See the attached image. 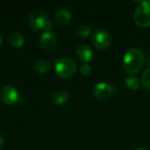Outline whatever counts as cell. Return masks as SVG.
I'll use <instances>...</instances> for the list:
<instances>
[{
    "mask_svg": "<svg viewBox=\"0 0 150 150\" xmlns=\"http://www.w3.org/2000/svg\"><path fill=\"white\" fill-rule=\"evenodd\" d=\"M145 54L143 51L137 47L130 48L123 57V68L127 73L134 75L138 73L143 67Z\"/></svg>",
    "mask_w": 150,
    "mask_h": 150,
    "instance_id": "obj_1",
    "label": "cell"
},
{
    "mask_svg": "<svg viewBox=\"0 0 150 150\" xmlns=\"http://www.w3.org/2000/svg\"><path fill=\"white\" fill-rule=\"evenodd\" d=\"M28 20L32 29L35 32L43 31L44 33H50L53 28V23L47 14L39 10L33 11L28 16Z\"/></svg>",
    "mask_w": 150,
    "mask_h": 150,
    "instance_id": "obj_2",
    "label": "cell"
},
{
    "mask_svg": "<svg viewBox=\"0 0 150 150\" xmlns=\"http://www.w3.org/2000/svg\"><path fill=\"white\" fill-rule=\"evenodd\" d=\"M76 62L69 57L58 59L54 63V72L61 78L71 77L76 71Z\"/></svg>",
    "mask_w": 150,
    "mask_h": 150,
    "instance_id": "obj_3",
    "label": "cell"
},
{
    "mask_svg": "<svg viewBox=\"0 0 150 150\" xmlns=\"http://www.w3.org/2000/svg\"><path fill=\"white\" fill-rule=\"evenodd\" d=\"M134 20L142 28L150 26V1L145 0L140 3L134 11Z\"/></svg>",
    "mask_w": 150,
    "mask_h": 150,
    "instance_id": "obj_4",
    "label": "cell"
},
{
    "mask_svg": "<svg viewBox=\"0 0 150 150\" xmlns=\"http://www.w3.org/2000/svg\"><path fill=\"white\" fill-rule=\"evenodd\" d=\"M92 43L97 49L105 50L111 44V36L104 29H98L92 35Z\"/></svg>",
    "mask_w": 150,
    "mask_h": 150,
    "instance_id": "obj_5",
    "label": "cell"
},
{
    "mask_svg": "<svg viewBox=\"0 0 150 150\" xmlns=\"http://www.w3.org/2000/svg\"><path fill=\"white\" fill-rule=\"evenodd\" d=\"M1 98L6 105L12 106L18 103L20 99V94L15 87L11 85H6L1 91Z\"/></svg>",
    "mask_w": 150,
    "mask_h": 150,
    "instance_id": "obj_6",
    "label": "cell"
},
{
    "mask_svg": "<svg viewBox=\"0 0 150 150\" xmlns=\"http://www.w3.org/2000/svg\"><path fill=\"white\" fill-rule=\"evenodd\" d=\"M112 93H113V88L110 84L105 82L98 83L93 88L94 97L98 100H101V101L108 100L112 97Z\"/></svg>",
    "mask_w": 150,
    "mask_h": 150,
    "instance_id": "obj_7",
    "label": "cell"
},
{
    "mask_svg": "<svg viewBox=\"0 0 150 150\" xmlns=\"http://www.w3.org/2000/svg\"><path fill=\"white\" fill-rule=\"evenodd\" d=\"M76 54L81 62L88 63L92 61L94 57V52L92 48L87 44H81L76 48Z\"/></svg>",
    "mask_w": 150,
    "mask_h": 150,
    "instance_id": "obj_8",
    "label": "cell"
},
{
    "mask_svg": "<svg viewBox=\"0 0 150 150\" xmlns=\"http://www.w3.org/2000/svg\"><path fill=\"white\" fill-rule=\"evenodd\" d=\"M40 46L46 50H52L55 47L57 43L56 37L50 32V33H43L40 37Z\"/></svg>",
    "mask_w": 150,
    "mask_h": 150,
    "instance_id": "obj_9",
    "label": "cell"
},
{
    "mask_svg": "<svg viewBox=\"0 0 150 150\" xmlns=\"http://www.w3.org/2000/svg\"><path fill=\"white\" fill-rule=\"evenodd\" d=\"M54 18L55 21L59 24V25H67L71 21L72 18V15L71 12L66 9H62L59 10L55 12L54 15Z\"/></svg>",
    "mask_w": 150,
    "mask_h": 150,
    "instance_id": "obj_10",
    "label": "cell"
},
{
    "mask_svg": "<svg viewBox=\"0 0 150 150\" xmlns=\"http://www.w3.org/2000/svg\"><path fill=\"white\" fill-rule=\"evenodd\" d=\"M69 98V94L66 90H58L56 91L52 97L54 104L57 105H64Z\"/></svg>",
    "mask_w": 150,
    "mask_h": 150,
    "instance_id": "obj_11",
    "label": "cell"
},
{
    "mask_svg": "<svg viewBox=\"0 0 150 150\" xmlns=\"http://www.w3.org/2000/svg\"><path fill=\"white\" fill-rule=\"evenodd\" d=\"M9 42L14 47H21L25 43V39L20 33H13L9 37Z\"/></svg>",
    "mask_w": 150,
    "mask_h": 150,
    "instance_id": "obj_12",
    "label": "cell"
},
{
    "mask_svg": "<svg viewBox=\"0 0 150 150\" xmlns=\"http://www.w3.org/2000/svg\"><path fill=\"white\" fill-rule=\"evenodd\" d=\"M50 69H51V65H50L49 62H47L46 60H40L34 65V70L40 74H45V73L48 72L50 70Z\"/></svg>",
    "mask_w": 150,
    "mask_h": 150,
    "instance_id": "obj_13",
    "label": "cell"
},
{
    "mask_svg": "<svg viewBox=\"0 0 150 150\" xmlns=\"http://www.w3.org/2000/svg\"><path fill=\"white\" fill-rule=\"evenodd\" d=\"M125 84L127 89H129L131 91H136L140 88L141 82L138 77H136L134 76H129L126 78Z\"/></svg>",
    "mask_w": 150,
    "mask_h": 150,
    "instance_id": "obj_14",
    "label": "cell"
},
{
    "mask_svg": "<svg viewBox=\"0 0 150 150\" xmlns=\"http://www.w3.org/2000/svg\"><path fill=\"white\" fill-rule=\"evenodd\" d=\"M91 33H92V27L88 25H81L76 30V33L80 38H87L91 34Z\"/></svg>",
    "mask_w": 150,
    "mask_h": 150,
    "instance_id": "obj_15",
    "label": "cell"
},
{
    "mask_svg": "<svg viewBox=\"0 0 150 150\" xmlns=\"http://www.w3.org/2000/svg\"><path fill=\"white\" fill-rule=\"evenodd\" d=\"M142 85L146 91H150V68L147 69L142 76Z\"/></svg>",
    "mask_w": 150,
    "mask_h": 150,
    "instance_id": "obj_16",
    "label": "cell"
},
{
    "mask_svg": "<svg viewBox=\"0 0 150 150\" xmlns=\"http://www.w3.org/2000/svg\"><path fill=\"white\" fill-rule=\"evenodd\" d=\"M80 72L83 76H87L91 74V67L88 64V63H83L82 66H81V69H80Z\"/></svg>",
    "mask_w": 150,
    "mask_h": 150,
    "instance_id": "obj_17",
    "label": "cell"
},
{
    "mask_svg": "<svg viewBox=\"0 0 150 150\" xmlns=\"http://www.w3.org/2000/svg\"><path fill=\"white\" fill-rule=\"evenodd\" d=\"M4 138L3 136L0 134V149L4 147Z\"/></svg>",
    "mask_w": 150,
    "mask_h": 150,
    "instance_id": "obj_18",
    "label": "cell"
},
{
    "mask_svg": "<svg viewBox=\"0 0 150 150\" xmlns=\"http://www.w3.org/2000/svg\"><path fill=\"white\" fill-rule=\"evenodd\" d=\"M146 62H147V63L150 66V53L147 55V57H146Z\"/></svg>",
    "mask_w": 150,
    "mask_h": 150,
    "instance_id": "obj_19",
    "label": "cell"
},
{
    "mask_svg": "<svg viewBox=\"0 0 150 150\" xmlns=\"http://www.w3.org/2000/svg\"><path fill=\"white\" fill-rule=\"evenodd\" d=\"M2 43H3V38H2V36H1V34H0V47H1V45H2Z\"/></svg>",
    "mask_w": 150,
    "mask_h": 150,
    "instance_id": "obj_20",
    "label": "cell"
},
{
    "mask_svg": "<svg viewBox=\"0 0 150 150\" xmlns=\"http://www.w3.org/2000/svg\"><path fill=\"white\" fill-rule=\"evenodd\" d=\"M134 150H147L146 149H144V148H137V149H135Z\"/></svg>",
    "mask_w": 150,
    "mask_h": 150,
    "instance_id": "obj_21",
    "label": "cell"
}]
</instances>
